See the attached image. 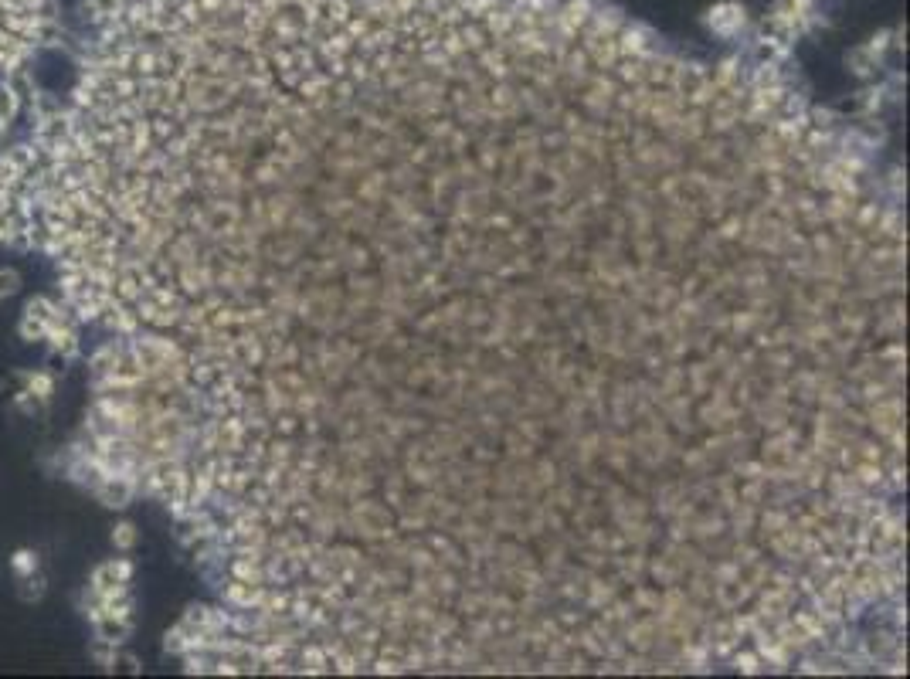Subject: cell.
<instances>
[{"mask_svg": "<svg viewBox=\"0 0 910 679\" xmlns=\"http://www.w3.org/2000/svg\"><path fill=\"white\" fill-rule=\"evenodd\" d=\"M51 0H0V65L38 38V31L51 21Z\"/></svg>", "mask_w": 910, "mask_h": 679, "instance_id": "obj_1", "label": "cell"}, {"mask_svg": "<svg viewBox=\"0 0 910 679\" xmlns=\"http://www.w3.org/2000/svg\"><path fill=\"white\" fill-rule=\"evenodd\" d=\"M703 21H707V28L720 34V38H734V34H741L744 24H748V11H744V4H737V0H724V4L710 7Z\"/></svg>", "mask_w": 910, "mask_h": 679, "instance_id": "obj_2", "label": "cell"}, {"mask_svg": "<svg viewBox=\"0 0 910 679\" xmlns=\"http://www.w3.org/2000/svg\"><path fill=\"white\" fill-rule=\"evenodd\" d=\"M17 286H21V279H17V272L0 269V299H4V296H11V292H17Z\"/></svg>", "mask_w": 910, "mask_h": 679, "instance_id": "obj_6", "label": "cell"}, {"mask_svg": "<svg viewBox=\"0 0 910 679\" xmlns=\"http://www.w3.org/2000/svg\"><path fill=\"white\" fill-rule=\"evenodd\" d=\"M11 567L21 574V578H28V574L38 571V557H34L31 550H17V554L11 557Z\"/></svg>", "mask_w": 910, "mask_h": 679, "instance_id": "obj_4", "label": "cell"}, {"mask_svg": "<svg viewBox=\"0 0 910 679\" xmlns=\"http://www.w3.org/2000/svg\"><path fill=\"white\" fill-rule=\"evenodd\" d=\"M113 544L119 550H130L136 544V527H133V523H119V527L113 530Z\"/></svg>", "mask_w": 910, "mask_h": 679, "instance_id": "obj_5", "label": "cell"}, {"mask_svg": "<svg viewBox=\"0 0 910 679\" xmlns=\"http://www.w3.org/2000/svg\"><path fill=\"white\" fill-rule=\"evenodd\" d=\"M130 574H133L130 561H109V564H102L99 571H96V578H92V591H96V598L113 595V591H123L126 581H130Z\"/></svg>", "mask_w": 910, "mask_h": 679, "instance_id": "obj_3", "label": "cell"}]
</instances>
